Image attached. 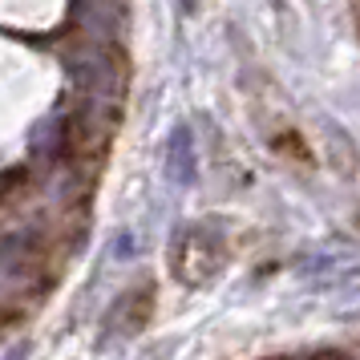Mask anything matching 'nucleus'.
Here are the masks:
<instances>
[{
  "label": "nucleus",
  "mask_w": 360,
  "mask_h": 360,
  "mask_svg": "<svg viewBox=\"0 0 360 360\" xmlns=\"http://www.w3.org/2000/svg\"><path fill=\"white\" fill-rule=\"evenodd\" d=\"M227 267V243L211 227H186L170 243V271L186 288H207Z\"/></svg>",
  "instance_id": "obj_1"
},
{
  "label": "nucleus",
  "mask_w": 360,
  "mask_h": 360,
  "mask_svg": "<svg viewBox=\"0 0 360 360\" xmlns=\"http://www.w3.org/2000/svg\"><path fill=\"white\" fill-rule=\"evenodd\" d=\"M182 4V13H186V17H191V13H198V0H179Z\"/></svg>",
  "instance_id": "obj_4"
},
{
  "label": "nucleus",
  "mask_w": 360,
  "mask_h": 360,
  "mask_svg": "<svg viewBox=\"0 0 360 360\" xmlns=\"http://www.w3.org/2000/svg\"><path fill=\"white\" fill-rule=\"evenodd\" d=\"M150 311H154V292L150 288H130V292H122L110 304L105 311V336L110 340H126L134 332H142L150 324Z\"/></svg>",
  "instance_id": "obj_2"
},
{
  "label": "nucleus",
  "mask_w": 360,
  "mask_h": 360,
  "mask_svg": "<svg viewBox=\"0 0 360 360\" xmlns=\"http://www.w3.org/2000/svg\"><path fill=\"white\" fill-rule=\"evenodd\" d=\"M166 166H170L174 182H182V186H191V182H195L198 158H195V138H191V130H186V126H174V134H170V146H166Z\"/></svg>",
  "instance_id": "obj_3"
}]
</instances>
